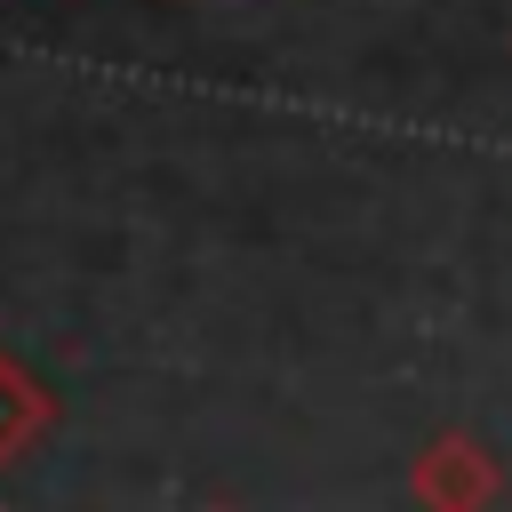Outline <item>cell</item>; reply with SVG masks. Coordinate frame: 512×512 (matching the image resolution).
I'll return each mask as SVG.
<instances>
[{
	"mask_svg": "<svg viewBox=\"0 0 512 512\" xmlns=\"http://www.w3.org/2000/svg\"><path fill=\"white\" fill-rule=\"evenodd\" d=\"M48 432H56V392H48V376H32L16 352H0V472L24 464Z\"/></svg>",
	"mask_w": 512,
	"mask_h": 512,
	"instance_id": "cell-2",
	"label": "cell"
},
{
	"mask_svg": "<svg viewBox=\"0 0 512 512\" xmlns=\"http://www.w3.org/2000/svg\"><path fill=\"white\" fill-rule=\"evenodd\" d=\"M208 512H232V504H208Z\"/></svg>",
	"mask_w": 512,
	"mask_h": 512,
	"instance_id": "cell-3",
	"label": "cell"
},
{
	"mask_svg": "<svg viewBox=\"0 0 512 512\" xmlns=\"http://www.w3.org/2000/svg\"><path fill=\"white\" fill-rule=\"evenodd\" d=\"M408 496H416V512H488L504 496V464H496V448L480 432H456L448 424V432H432L416 448Z\"/></svg>",
	"mask_w": 512,
	"mask_h": 512,
	"instance_id": "cell-1",
	"label": "cell"
}]
</instances>
